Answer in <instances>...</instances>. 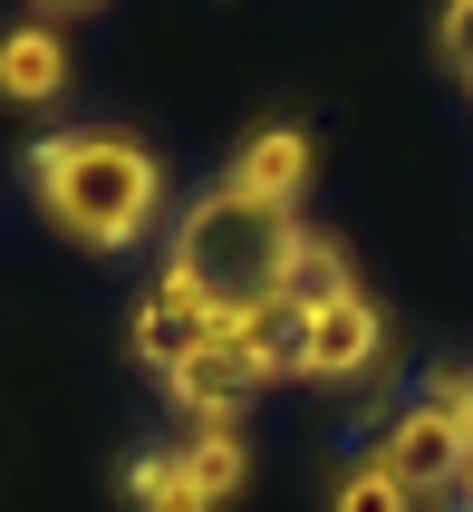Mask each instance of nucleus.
Segmentation results:
<instances>
[{
	"mask_svg": "<svg viewBox=\"0 0 473 512\" xmlns=\"http://www.w3.org/2000/svg\"><path fill=\"white\" fill-rule=\"evenodd\" d=\"M29 194L68 242L87 252H136L155 232V203H165V174L145 155V136L126 126H68L29 155Z\"/></svg>",
	"mask_w": 473,
	"mask_h": 512,
	"instance_id": "1",
	"label": "nucleus"
},
{
	"mask_svg": "<svg viewBox=\"0 0 473 512\" xmlns=\"http://www.w3.org/2000/svg\"><path fill=\"white\" fill-rule=\"evenodd\" d=\"M290 242H300L290 203H251L242 184H213V194H194L184 223H174V271H194L213 300H251V290L280 281Z\"/></svg>",
	"mask_w": 473,
	"mask_h": 512,
	"instance_id": "2",
	"label": "nucleus"
},
{
	"mask_svg": "<svg viewBox=\"0 0 473 512\" xmlns=\"http://www.w3.org/2000/svg\"><path fill=\"white\" fill-rule=\"evenodd\" d=\"M377 474H396L406 493H445V484H464V426H454V406H445V387L425 406H406L387 426V445H377Z\"/></svg>",
	"mask_w": 473,
	"mask_h": 512,
	"instance_id": "3",
	"label": "nucleus"
},
{
	"mask_svg": "<svg viewBox=\"0 0 473 512\" xmlns=\"http://www.w3.org/2000/svg\"><path fill=\"white\" fill-rule=\"evenodd\" d=\"M377 358H387V319H377V300H367V290H348V300H329V310H309L300 377H329V387H348V377H367Z\"/></svg>",
	"mask_w": 473,
	"mask_h": 512,
	"instance_id": "4",
	"label": "nucleus"
},
{
	"mask_svg": "<svg viewBox=\"0 0 473 512\" xmlns=\"http://www.w3.org/2000/svg\"><path fill=\"white\" fill-rule=\"evenodd\" d=\"M203 329H213V290L194 281V271H155V290L136 300V358L145 368H174V358H194Z\"/></svg>",
	"mask_w": 473,
	"mask_h": 512,
	"instance_id": "5",
	"label": "nucleus"
},
{
	"mask_svg": "<svg viewBox=\"0 0 473 512\" xmlns=\"http://www.w3.org/2000/svg\"><path fill=\"white\" fill-rule=\"evenodd\" d=\"M165 387H174V406H184L194 426H232V416L251 406V387H261V368H251L242 348L203 339L194 358H174V368H165Z\"/></svg>",
	"mask_w": 473,
	"mask_h": 512,
	"instance_id": "6",
	"label": "nucleus"
},
{
	"mask_svg": "<svg viewBox=\"0 0 473 512\" xmlns=\"http://www.w3.org/2000/svg\"><path fill=\"white\" fill-rule=\"evenodd\" d=\"M0 97H10V107L68 97V39H58V20H20L0 39Z\"/></svg>",
	"mask_w": 473,
	"mask_h": 512,
	"instance_id": "7",
	"label": "nucleus"
},
{
	"mask_svg": "<svg viewBox=\"0 0 473 512\" xmlns=\"http://www.w3.org/2000/svg\"><path fill=\"white\" fill-rule=\"evenodd\" d=\"M223 184H242L251 203H290L309 184V136H300V126H261V136H242V155H232Z\"/></svg>",
	"mask_w": 473,
	"mask_h": 512,
	"instance_id": "8",
	"label": "nucleus"
},
{
	"mask_svg": "<svg viewBox=\"0 0 473 512\" xmlns=\"http://www.w3.org/2000/svg\"><path fill=\"white\" fill-rule=\"evenodd\" d=\"M280 300H290V310H329V300H348V252H338L329 232H300V242H290V261H280Z\"/></svg>",
	"mask_w": 473,
	"mask_h": 512,
	"instance_id": "9",
	"label": "nucleus"
},
{
	"mask_svg": "<svg viewBox=\"0 0 473 512\" xmlns=\"http://www.w3.org/2000/svg\"><path fill=\"white\" fill-rule=\"evenodd\" d=\"M184 474L203 484V503H232V493H242V474H251V455H242V426H203L194 445H184Z\"/></svg>",
	"mask_w": 473,
	"mask_h": 512,
	"instance_id": "10",
	"label": "nucleus"
},
{
	"mask_svg": "<svg viewBox=\"0 0 473 512\" xmlns=\"http://www.w3.org/2000/svg\"><path fill=\"white\" fill-rule=\"evenodd\" d=\"M126 503H136V512H213V503H203V484L184 474V455H136Z\"/></svg>",
	"mask_w": 473,
	"mask_h": 512,
	"instance_id": "11",
	"label": "nucleus"
},
{
	"mask_svg": "<svg viewBox=\"0 0 473 512\" xmlns=\"http://www.w3.org/2000/svg\"><path fill=\"white\" fill-rule=\"evenodd\" d=\"M329 512H416V493L396 484V474H377V464H358V474H338Z\"/></svg>",
	"mask_w": 473,
	"mask_h": 512,
	"instance_id": "12",
	"label": "nucleus"
},
{
	"mask_svg": "<svg viewBox=\"0 0 473 512\" xmlns=\"http://www.w3.org/2000/svg\"><path fill=\"white\" fill-rule=\"evenodd\" d=\"M445 58L454 78H473V0H445Z\"/></svg>",
	"mask_w": 473,
	"mask_h": 512,
	"instance_id": "13",
	"label": "nucleus"
},
{
	"mask_svg": "<svg viewBox=\"0 0 473 512\" xmlns=\"http://www.w3.org/2000/svg\"><path fill=\"white\" fill-rule=\"evenodd\" d=\"M445 387V406H454V426H464V464H473V377H435Z\"/></svg>",
	"mask_w": 473,
	"mask_h": 512,
	"instance_id": "14",
	"label": "nucleus"
},
{
	"mask_svg": "<svg viewBox=\"0 0 473 512\" xmlns=\"http://www.w3.org/2000/svg\"><path fill=\"white\" fill-rule=\"evenodd\" d=\"M464 503H473V464H464Z\"/></svg>",
	"mask_w": 473,
	"mask_h": 512,
	"instance_id": "15",
	"label": "nucleus"
},
{
	"mask_svg": "<svg viewBox=\"0 0 473 512\" xmlns=\"http://www.w3.org/2000/svg\"><path fill=\"white\" fill-rule=\"evenodd\" d=\"M49 10H78V0H49Z\"/></svg>",
	"mask_w": 473,
	"mask_h": 512,
	"instance_id": "16",
	"label": "nucleus"
}]
</instances>
